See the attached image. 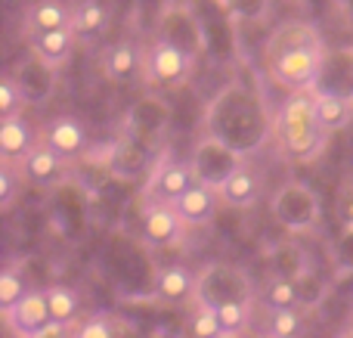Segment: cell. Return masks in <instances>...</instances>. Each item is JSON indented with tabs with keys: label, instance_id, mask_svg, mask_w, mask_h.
<instances>
[{
	"label": "cell",
	"instance_id": "6da1fadb",
	"mask_svg": "<svg viewBox=\"0 0 353 338\" xmlns=\"http://www.w3.org/2000/svg\"><path fill=\"white\" fill-rule=\"evenodd\" d=\"M276 134L288 155L294 159H307L323 146V124L316 118V99L307 90H294L292 97L282 103L279 115H276Z\"/></svg>",
	"mask_w": 353,
	"mask_h": 338
},
{
	"label": "cell",
	"instance_id": "7a4b0ae2",
	"mask_svg": "<svg viewBox=\"0 0 353 338\" xmlns=\"http://www.w3.org/2000/svg\"><path fill=\"white\" fill-rule=\"evenodd\" d=\"M319 68H323V43L319 41L298 43V47L270 56V74L285 90H307L316 81Z\"/></svg>",
	"mask_w": 353,
	"mask_h": 338
},
{
	"label": "cell",
	"instance_id": "3957f363",
	"mask_svg": "<svg viewBox=\"0 0 353 338\" xmlns=\"http://www.w3.org/2000/svg\"><path fill=\"white\" fill-rule=\"evenodd\" d=\"M189 68H192V59H189L186 50H180L171 41H155L152 47L146 50V66H143V74L146 81L159 87H176L189 78Z\"/></svg>",
	"mask_w": 353,
	"mask_h": 338
},
{
	"label": "cell",
	"instance_id": "277c9868",
	"mask_svg": "<svg viewBox=\"0 0 353 338\" xmlns=\"http://www.w3.org/2000/svg\"><path fill=\"white\" fill-rule=\"evenodd\" d=\"M273 217L288 230H307L316 223L319 202H316V196H313V190H307L304 183H288L276 192Z\"/></svg>",
	"mask_w": 353,
	"mask_h": 338
},
{
	"label": "cell",
	"instance_id": "5b68a950",
	"mask_svg": "<svg viewBox=\"0 0 353 338\" xmlns=\"http://www.w3.org/2000/svg\"><path fill=\"white\" fill-rule=\"evenodd\" d=\"M183 230H186V223H183V217L176 215V208L171 202H155V199H149L146 211H143V239H146L149 246L152 248L174 246V242H180Z\"/></svg>",
	"mask_w": 353,
	"mask_h": 338
},
{
	"label": "cell",
	"instance_id": "8992f818",
	"mask_svg": "<svg viewBox=\"0 0 353 338\" xmlns=\"http://www.w3.org/2000/svg\"><path fill=\"white\" fill-rule=\"evenodd\" d=\"M174 208H176V215L183 217L186 227H208V223L217 217L220 190H214V186L205 183V180H195V183L174 202Z\"/></svg>",
	"mask_w": 353,
	"mask_h": 338
},
{
	"label": "cell",
	"instance_id": "52a82bcc",
	"mask_svg": "<svg viewBox=\"0 0 353 338\" xmlns=\"http://www.w3.org/2000/svg\"><path fill=\"white\" fill-rule=\"evenodd\" d=\"M220 199H223L230 208H248L257 202L263 190V177L254 165H236L230 174L223 177V183L217 186Z\"/></svg>",
	"mask_w": 353,
	"mask_h": 338
},
{
	"label": "cell",
	"instance_id": "ba28073f",
	"mask_svg": "<svg viewBox=\"0 0 353 338\" xmlns=\"http://www.w3.org/2000/svg\"><path fill=\"white\" fill-rule=\"evenodd\" d=\"M6 323L12 326V332L19 338H31L37 329H43L53 314H50V301H47V292H28L10 314H3Z\"/></svg>",
	"mask_w": 353,
	"mask_h": 338
},
{
	"label": "cell",
	"instance_id": "9c48e42d",
	"mask_svg": "<svg viewBox=\"0 0 353 338\" xmlns=\"http://www.w3.org/2000/svg\"><path fill=\"white\" fill-rule=\"evenodd\" d=\"M192 183H195V171H192V168H189L186 161L171 159V161H165V165L155 171L152 183H149V199L174 205Z\"/></svg>",
	"mask_w": 353,
	"mask_h": 338
},
{
	"label": "cell",
	"instance_id": "30bf717a",
	"mask_svg": "<svg viewBox=\"0 0 353 338\" xmlns=\"http://www.w3.org/2000/svg\"><path fill=\"white\" fill-rule=\"evenodd\" d=\"M34 146V124L25 121L22 115H3V121H0V155H3L6 165L25 161V155Z\"/></svg>",
	"mask_w": 353,
	"mask_h": 338
},
{
	"label": "cell",
	"instance_id": "8fae6325",
	"mask_svg": "<svg viewBox=\"0 0 353 338\" xmlns=\"http://www.w3.org/2000/svg\"><path fill=\"white\" fill-rule=\"evenodd\" d=\"M74 16V6L65 0H34L25 10V31L31 34H43L53 28H68Z\"/></svg>",
	"mask_w": 353,
	"mask_h": 338
},
{
	"label": "cell",
	"instance_id": "7c38bea8",
	"mask_svg": "<svg viewBox=\"0 0 353 338\" xmlns=\"http://www.w3.org/2000/svg\"><path fill=\"white\" fill-rule=\"evenodd\" d=\"M143 66H146V53H140L134 41H115L103 53V72H105V78L118 81V84H121V81L137 78V74L143 72Z\"/></svg>",
	"mask_w": 353,
	"mask_h": 338
},
{
	"label": "cell",
	"instance_id": "4fadbf2b",
	"mask_svg": "<svg viewBox=\"0 0 353 338\" xmlns=\"http://www.w3.org/2000/svg\"><path fill=\"white\" fill-rule=\"evenodd\" d=\"M62 171H65V155L56 152L47 140H43L41 146L31 149L22 161L25 180H28V183H37V186H47V183H53V180H59Z\"/></svg>",
	"mask_w": 353,
	"mask_h": 338
},
{
	"label": "cell",
	"instance_id": "5bb4252c",
	"mask_svg": "<svg viewBox=\"0 0 353 338\" xmlns=\"http://www.w3.org/2000/svg\"><path fill=\"white\" fill-rule=\"evenodd\" d=\"M43 140H47L56 152L65 155V159H74V155H81L87 149V128L78 121V118L59 115V118H53V121L47 124Z\"/></svg>",
	"mask_w": 353,
	"mask_h": 338
},
{
	"label": "cell",
	"instance_id": "9a60e30c",
	"mask_svg": "<svg viewBox=\"0 0 353 338\" xmlns=\"http://www.w3.org/2000/svg\"><path fill=\"white\" fill-rule=\"evenodd\" d=\"M74 28H53V31H43V34H31L28 43H31V53L37 56L41 66H62V62L72 56L74 50Z\"/></svg>",
	"mask_w": 353,
	"mask_h": 338
},
{
	"label": "cell",
	"instance_id": "2e32d148",
	"mask_svg": "<svg viewBox=\"0 0 353 338\" xmlns=\"http://www.w3.org/2000/svg\"><path fill=\"white\" fill-rule=\"evenodd\" d=\"M195 289H199V279L180 264L161 267L155 273V295L161 301H186V298L195 295Z\"/></svg>",
	"mask_w": 353,
	"mask_h": 338
},
{
	"label": "cell",
	"instance_id": "e0dca14e",
	"mask_svg": "<svg viewBox=\"0 0 353 338\" xmlns=\"http://www.w3.org/2000/svg\"><path fill=\"white\" fill-rule=\"evenodd\" d=\"M313 99H316V118H319L325 134L341 130L353 118V97H341V93L323 90V93H313Z\"/></svg>",
	"mask_w": 353,
	"mask_h": 338
},
{
	"label": "cell",
	"instance_id": "ac0fdd59",
	"mask_svg": "<svg viewBox=\"0 0 353 338\" xmlns=\"http://www.w3.org/2000/svg\"><path fill=\"white\" fill-rule=\"evenodd\" d=\"M72 28L78 37H97L109 28V6L103 0H81L74 3Z\"/></svg>",
	"mask_w": 353,
	"mask_h": 338
},
{
	"label": "cell",
	"instance_id": "d6986e66",
	"mask_svg": "<svg viewBox=\"0 0 353 338\" xmlns=\"http://www.w3.org/2000/svg\"><path fill=\"white\" fill-rule=\"evenodd\" d=\"M47 301H50L53 320L74 323V317L81 314V295L72 286H53V289H47Z\"/></svg>",
	"mask_w": 353,
	"mask_h": 338
},
{
	"label": "cell",
	"instance_id": "ffe728a7",
	"mask_svg": "<svg viewBox=\"0 0 353 338\" xmlns=\"http://www.w3.org/2000/svg\"><path fill=\"white\" fill-rule=\"evenodd\" d=\"M310 41H319L313 25H307V22H288V25H282V28L273 34V41H270V56L279 53V50L298 47V43H310Z\"/></svg>",
	"mask_w": 353,
	"mask_h": 338
},
{
	"label": "cell",
	"instance_id": "44dd1931",
	"mask_svg": "<svg viewBox=\"0 0 353 338\" xmlns=\"http://www.w3.org/2000/svg\"><path fill=\"white\" fill-rule=\"evenodd\" d=\"M220 332H223V323H220V317H217V308L199 301V308H195L192 317H189V335L192 338H217Z\"/></svg>",
	"mask_w": 353,
	"mask_h": 338
},
{
	"label": "cell",
	"instance_id": "7402d4cb",
	"mask_svg": "<svg viewBox=\"0 0 353 338\" xmlns=\"http://www.w3.org/2000/svg\"><path fill=\"white\" fill-rule=\"evenodd\" d=\"M301 332H304V320H301L298 308L270 310V323H267L270 338H301Z\"/></svg>",
	"mask_w": 353,
	"mask_h": 338
},
{
	"label": "cell",
	"instance_id": "603a6c76",
	"mask_svg": "<svg viewBox=\"0 0 353 338\" xmlns=\"http://www.w3.org/2000/svg\"><path fill=\"white\" fill-rule=\"evenodd\" d=\"M263 301H267V308H270V310L298 308V289H294L292 279H285V277H273V279L267 283Z\"/></svg>",
	"mask_w": 353,
	"mask_h": 338
},
{
	"label": "cell",
	"instance_id": "cb8c5ba5",
	"mask_svg": "<svg viewBox=\"0 0 353 338\" xmlns=\"http://www.w3.org/2000/svg\"><path fill=\"white\" fill-rule=\"evenodd\" d=\"M25 295H28L25 277L16 270V267H6V270L0 273V304H3V314H10Z\"/></svg>",
	"mask_w": 353,
	"mask_h": 338
},
{
	"label": "cell",
	"instance_id": "d4e9b609",
	"mask_svg": "<svg viewBox=\"0 0 353 338\" xmlns=\"http://www.w3.org/2000/svg\"><path fill=\"white\" fill-rule=\"evenodd\" d=\"M214 308H217V317L226 332H242L248 326L251 301H223V304H214Z\"/></svg>",
	"mask_w": 353,
	"mask_h": 338
},
{
	"label": "cell",
	"instance_id": "484cf974",
	"mask_svg": "<svg viewBox=\"0 0 353 338\" xmlns=\"http://www.w3.org/2000/svg\"><path fill=\"white\" fill-rule=\"evenodd\" d=\"M25 99H28V93H25V87L19 84L16 78L0 81V112H3V115H19Z\"/></svg>",
	"mask_w": 353,
	"mask_h": 338
},
{
	"label": "cell",
	"instance_id": "4316f807",
	"mask_svg": "<svg viewBox=\"0 0 353 338\" xmlns=\"http://www.w3.org/2000/svg\"><path fill=\"white\" fill-rule=\"evenodd\" d=\"M74 338H118V332H115V323H112L109 317L97 314L74 329Z\"/></svg>",
	"mask_w": 353,
	"mask_h": 338
},
{
	"label": "cell",
	"instance_id": "83f0119b",
	"mask_svg": "<svg viewBox=\"0 0 353 338\" xmlns=\"http://www.w3.org/2000/svg\"><path fill=\"white\" fill-rule=\"evenodd\" d=\"M12 199H16V174H12V168L3 161V168H0V205L10 208Z\"/></svg>",
	"mask_w": 353,
	"mask_h": 338
},
{
	"label": "cell",
	"instance_id": "f1b7e54d",
	"mask_svg": "<svg viewBox=\"0 0 353 338\" xmlns=\"http://www.w3.org/2000/svg\"><path fill=\"white\" fill-rule=\"evenodd\" d=\"M31 338H74L72 332V323H62V320H50L43 329H37Z\"/></svg>",
	"mask_w": 353,
	"mask_h": 338
},
{
	"label": "cell",
	"instance_id": "f546056e",
	"mask_svg": "<svg viewBox=\"0 0 353 338\" xmlns=\"http://www.w3.org/2000/svg\"><path fill=\"white\" fill-rule=\"evenodd\" d=\"M341 217H344V223H353V192H350V202H347V196L341 199Z\"/></svg>",
	"mask_w": 353,
	"mask_h": 338
},
{
	"label": "cell",
	"instance_id": "4dcf8cb0",
	"mask_svg": "<svg viewBox=\"0 0 353 338\" xmlns=\"http://www.w3.org/2000/svg\"><path fill=\"white\" fill-rule=\"evenodd\" d=\"M217 338H239V332H226V329H223V332H220Z\"/></svg>",
	"mask_w": 353,
	"mask_h": 338
},
{
	"label": "cell",
	"instance_id": "1f68e13d",
	"mask_svg": "<svg viewBox=\"0 0 353 338\" xmlns=\"http://www.w3.org/2000/svg\"><path fill=\"white\" fill-rule=\"evenodd\" d=\"M350 329H353V320H350Z\"/></svg>",
	"mask_w": 353,
	"mask_h": 338
}]
</instances>
